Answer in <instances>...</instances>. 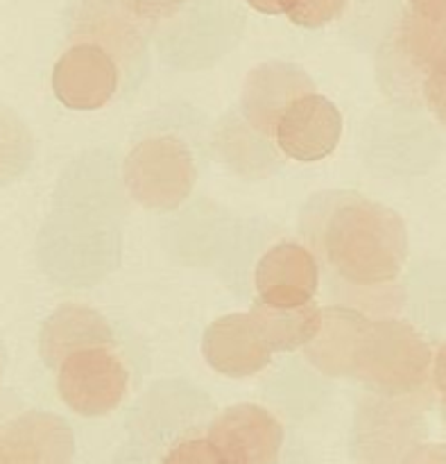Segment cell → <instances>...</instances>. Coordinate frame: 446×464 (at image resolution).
Instances as JSON below:
<instances>
[{"instance_id": "cell-1", "label": "cell", "mask_w": 446, "mask_h": 464, "mask_svg": "<svg viewBox=\"0 0 446 464\" xmlns=\"http://www.w3.org/2000/svg\"><path fill=\"white\" fill-rule=\"evenodd\" d=\"M306 247L340 288L367 293L399 279L408 261L403 218L354 190H326L302 216Z\"/></svg>"}, {"instance_id": "cell-2", "label": "cell", "mask_w": 446, "mask_h": 464, "mask_svg": "<svg viewBox=\"0 0 446 464\" xmlns=\"http://www.w3.org/2000/svg\"><path fill=\"white\" fill-rule=\"evenodd\" d=\"M431 365L433 349L411 322L367 317L354 340L347 379L379 397H411L424 392Z\"/></svg>"}, {"instance_id": "cell-3", "label": "cell", "mask_w": 446, "mask_h": 464, "mask_svg": "<svg viewBox=\"0 0 446 464\" xmlns=\"http://www.w3.org/2000/svg\"><path fill=\"white\" fill-rule=\"evenodd\" d=\"M424 392L411 397L372 394L361 403L354 429L358 464H403L426 433Z\"/></svg>"}, {"instance_id": "cell-4", "label": "cell", "mask_w": 446, "mask_h": 464, "mask_svg": "<svg viewBox=\"0 0 446 464\" xmlns=\"http://www.w3.org/2000/svg\"><path fill=\"white\" fill-rule=\"evenodd\" d=\"M57 392L75 415L107 417L125 401L130 372L116 344H98L63 358L57 367Z\"/></svg>"}, {"instance_id": "cell-5", "label": "cell", "mask_w": 446, "mask_h": 464, "mask_svg": "<svg viewBox=\"0 0 446 464\" xmlns=\"http://www.w3.org/2000/svg\"><path fill=\"white\" fill-rule=\"evenodd\" d=\"M125 181L136 202L145 207H177L195 184L193 157L184 143L170 136L150 139L127 159Z\"/></svg>"}, {"instance_id": "cell-6", "label": "cell", "mask_w": 446, "mask_h": 464, "mask_svg": "<svg viewBox=\"0 0 446 464\" xmlns=\"http://www.w3.org/2000/svg\"><path fill=\"white\" fill-rule=\"evenodd\" d=\"M207 440L222 464H276L284 426L267 408L236 403L216 417Z\"/></svg>"}, {"instance_id": "cell-7", "label": "cell", "mask_w": 446, "mask_h": 464, "mask_svg": "<svg viewBox=\"0 0 446 464\" xmlns=\"http://www.w3.org/2000/svg\"><path fill=\"white\" fill-rule=\"evenodd\" d=\"M121 84L118 59L91 41H77L59 57L53 71V91L59 102L75 111L102 109Z\"/></svg>"}, {"instance_id": "cell-8", "label": "cell", "mask_w": 446, "mask_h": 464, "mask_svg": "<svg viewBox=\"0 0 446 464\" xmlns=\"http://www.w3.org/2000/svg\"><path fill=\"white\" fill-rule=\"evenodd\" d=\"M343 139V113L317 91L295 98L276 121L272 140L293 161L315 163L329 157Z\"/></svg>"}, {"instance_id": "cell-9", "label": "cell", "mask_w": 446, "mask_h": 464, "mask_svg": "<svg viewBox=\"0 0 446 464\" xmlns=\"http://www.w3.org/2000/svg\"><path fill=\"white\" fill-rule=\"evenodd\" d=\"M322 270L315 254L304 243L286 240L267 249L254 270L258 302L276 308L313 304L320 290Z\"/></svg>"}, {"instance_id": "cell-10", "label": "cell", "mask_w": 446, "mask_h": 464, "mask_svg": "<svg viewBox=\"0 0 446 464\" xmlns=\"http://www.w3.org/2000/svg\"><path fill=\"white\" fill-rule=\"evenodd\" d=\"M315 91L304 68L288 62H267L254 68L243 86L240 109L258 134L272 139L276 121L295 98Z\"/></svg>"}, {"instance_id": "cell-11", "label": "cell", "mask_w": 446, "mask_h": 464, "mask_svg": "<svg viewBox=\"0 0 446 464\" xmlns=\"http://www.w3.org/2000/svg\"><path fill=\"white\" fill-rule=\"evenodd\" d=\"M204 361L227 379H247L272 362V352L258 335L249 313L218 317L202 338Z\"/></svg>"}, {"instance_id": "cell-12", "label": "cell", "mask_w": 446, "mask_h": 464, "mask_svg": "<svg viewBox=\"0 0 446 464\" xmlns=\"http://www.w3.org/2000/svg\"><path fill=\"white\" fill-rule=\"evenodd\" d=\"M71 458V429L45 412L23 415L0 435V464H68Z\"/></svg>"}, {"instance_id": "cell-13", "label": "cell", "mask_w": 446, "mask_h": 464, "mask_svg": "<svg viewBox=\"0 0 446 464\" xmlns=\"http://www.w3.org/2000/svg\"><path fill=\"white\" fill-rule=\"evenodd\" d=\"M98 344H116L109 322L98 311L80 304L59 306L45 320L39 338V352L50 370H57L63 358Z\"/></svg>"}, {"instance_id": "cell-14", "label": "cell", "mask_w": 446, "mask_h": 464, "mask_svg": "<svg viewBox=\"0 0 446 464\" xmlns=\"http://www.w3.org/2000/svg\"><path fill=\"white\" fill-rule=\"evenodd\" d=\"M365 313L352 306L322 308V324L315 338L304 347L308 362L331 379H347L349 356Z\"/></svg>"}, {"instance_id": "cell-15", "label": "cell", "mask_w": 446, "mask_h": 464, "mask_svg": "<svg viewBox=\"0 0 446 464\" xmlns=\"http://www.w3.org/2000/svg\"><path fill=\"white\" fill-rule=\"evenodd\" d=\"M266 347L275 352L304 349L317 335L322 324V308L306 304L302 308H276L258 302L249 311Z\"/></svg>"}, {"instance_id": "cell-16", "label": "cell", "mask_w": 446, "mask_h": 464, "mask_svg": "<svg viewBox=\"0 0 446 464\" xmlns=\"http://www.w3.org/2000/svg\"><path fill=\"white\" fill-rule=\"evenodd\" d=\"M397 53L415 75H429L431 68L446 57V25L429 23L420 16H408L397 34Z\"/></svg>"}, {"instance_id": "cell-17", "label": "cell", "mask_w": 446, "mask_h": 464, "mask_svg": "<svg viewBox=\"0 0 446 464\" xmlns=\"http://www.w3.org/2000/svg\"><path fill=\"white\" fill-rule=\"evenodd\" d=\"M344 7H347V0H297L288 18L295 25L317 30L335 21L344 12Z\"/></svg>"}, {"instance_id": "cell-18", "label": "cell", "mask_w": 446, "mask_h": 464, "mask_svg": "<svg viewBox=\"0 0 446 464\" xmlns=\"http://www.w3.org/2000/svg\"><path fill=\"white\" fill-rule=\"evenodd\" d=\"M163 464H222L207 438H190L175 444L163 458Z\"/></svg>"}, {"instance_id": "cell-19", "label": "cell", "mask_w": 446, "mask_h": 464, "mask_svg": "<svg viewBox=\"0 0 446 464\" xmlns=\"http://www.w3.org/2000/svg\"><path fill=\"white\" fill-rule=\"evenodd\" d=\"M422 95L426 100V107L431 109L435 118L446 125V57L440 59L429 75L422 82Z\"/></svg>"}, {"instance_id": "cell-20", "label": "cell", "mask_w": 446, "mask_h": 464, "mask_svg": "<svg viewBox=\"0 0 446 464\" xmlns=\"http://www.w3.org/2000/svg\"><path fill=\"white\" fill-rule=\"evenodd\" d=\"M121 3L134 18L157 21V18L172 16L179 9L181 0H121Z\"/></svg>"}, {"instance_id": "cell-21", "label": "cell", "mask_w": 446, "mask_h": 464, "mask_svg": "<svg viewBox=\"0 0 446 464\" xmlns=\"http://www.w3.org/2000/svg\"><path fill=\"white\" fill-rule=\"evenodd\" d=\"M403 464H446V444H420L408 453Z\"/></svg>"}, {"instance_id": "cell-22", "label": "cell", "mask_w": 446, "mask_h": 464, "mask_svg": "<svg viewBox=\"0 0 446 464\" xmlns=\"http://www.w3.org/2000/svg\"><path fill=\"white\" fill-rule=\"evenodd\" d=\"M415 16L429 23L446 25V0H408Z\"/></svg>"}, {"instance_id": "cell-23", "label": "cell", "mask_w": 446, "mask_h": 464, "mask_svg": "<svg viewBox=\"0 0 446 464\" xmlns=\"http://www.w3.org/2000/svg\"><path fill=\"white\" fill-rule=\"evenodd\" d=\"M431 383L435 385V392L442 397V406H446V343L433 356V365H431Z\"/></svg>"}, {"instance_id": "cell-24", "label": "cell", "mask_w": 446, "mask_h": 464, "mask_svg": "<svg viewBox=\"0 0 446 464\" xmlns=\"http://www.w3.org/2000/svg\"><path fill=\"white\" fill-rule=\"evenodd\" d=\"M247 3L249 7H254L261 14H267V16H279V14L288 16L297 0H247Z\"/></svg>"}, {"instance_id": "cell-25", "label": "cell", "mask_w": 446, "mask_h": 464, "mask_svg": "<svg viewBox=\"0 0 446 464\" xmlns=\"http://www.w3.org/2000/svg\"><path fill=\"white\" fill-rule=\"evenodd\" d=\"M442 420H444V426H446V406H442Z\"/></svg>"}]
</instances>
